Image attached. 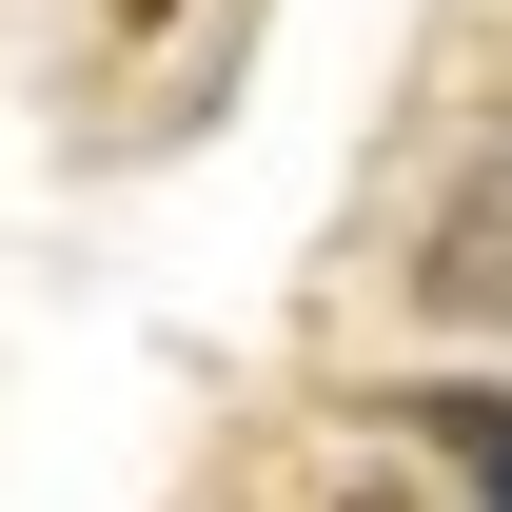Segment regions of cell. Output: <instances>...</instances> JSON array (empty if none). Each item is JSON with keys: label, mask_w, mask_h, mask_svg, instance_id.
<instances>
[{"label": "cell", "mask_w": 512, "mask_h": 512, "mask_svg": "<svg viewBox=\"0 0 512 512\" xmlns=\"http://www.w3.org/2000/svg\"><path fill=\"white\" fill-rule=\"evenodd\" d=\"M375 414H394L414 453H434V473H453L473 512H512V375H434V394H375Z\"/></svg>", "instance_id": "cell-2"}, {"label": "cell", "mask_w": 512, "mask_h": 512, "mask_svg": "<svg viewBox=\"0 0 512 512\" xmlns=\"http://www.w3.org/2000/svg\"><path fill=\"white\" fill-rule=\"evenodd\" d=\"M158 20H178V0H119V40H158Z\"/></svg>", "instance_id": "cell-3"}, {"label": "cell", "mask_w": 512, "mask_h": 512, "mask_svg": "<svg viewBox=\"0 0 512 512\" xmlns=\"http://www.w3.org/2000/svg\"><path fill=\"white\" fill-rule=\"evenodd\" d=\"M414 316H453V335H512V119L453 158L434 237H414Z\"/></svg>", "instance_id": "cell-1"}]
</instances>
